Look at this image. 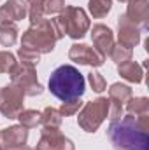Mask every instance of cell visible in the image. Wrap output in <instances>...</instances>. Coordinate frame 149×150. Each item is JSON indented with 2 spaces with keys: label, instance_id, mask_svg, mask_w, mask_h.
<instances>
[{
  "label": "cell",
  "instance_id": "1",
  "mask_svg": "<svg viewBox=\"0 0 149 150\" xmlns=\"http://www.w3.org/2000/svg\"><path fill=\"white\" fill-rule=\"evenodd\" d=\"M107 138L114 150H149V133L140 126L135 115H123L111 120Z\"/></svg>",
  "mask_w": 149,
  "mask_h": 150
},
{
  "label": "cell",
  "instance_id": "2",
  "mask_svg": "<svg viewBox=\"0 0 149 150\" xmlns=\"http://www.w3.org/2000/svg\"><path fill=\"white\" fill-rule=\"evenodd\" d=\"M49 91L54 98L67 101L81 98L86 91V80L82 74L72 65H62L49 75Z\"/></svg>",
  "mask_w": 149,
  "mask_h": 150
},
{
  "label": "cell",
  "instance_id": "3",
  "mask_svg": "<svg viewBox=\"0 0 149 150\" xmlns=\"http://www.w3.org/2000/svg\"><path fill=\"white\" fill-rule=\"evenodd\" d=\"M63 38L60 35L54 19H42L37 25H32L21 37V47L32 49L39 54H47L54 51L56 42Z\"/></svg>",
  "mask_w": 149,
  "mask_h": 150
},
{
  "label": "cell",
  "instance_id": "4",
  "mask_svg": "<svg viewBox=\"0 0 149 150\" xmlns=\"http://www.w3.org/2000/svg\"><path fill=\"white\" fill-rule=\"evenodd\" d=\"M54 25L62 37L69 35L74 40L82 38L91 28L86 11L81 7H74V5H65V9L54 18Z\"/></svg>",
  "mask_w": 149,
  "mask_h": 150
},
{
  "label": "cell",
  "instance_id": "5",
  "mask_svg": "<svg viewBox=\"0 0 149 150\" xmlns=\"http://www.w3.org/2000/svg\"><path fill=\"white\" fill-rule=\"evenodd\" d=\"M109 98H97L93 101H88L84 107H81L79 117H77V124L82 131L86 133H95L102 122L109 117Z\"/></svg>",
  "mask_w": 149,
  "mask_h": 150
},
{
  "label": "cell",
  "instance_id": "6",
  "mask_svg": "<svg viewBox=\"0 0 149 150\" xmlns=\"http://www.w3.org/2000/svg\"><path fill=\"white\" fill-rule=\"evenodd\" d=\"M9 75H11V84L19 87L25 93V96H40L44 93V86L37 80L35 67L18 63Z\"/></svg>",
  "mask_w": 149,
  "mask_h": 150
},
{
  "label": "cell",
  "instance_id": "7",
  "mask_svg": "<svg viewBox=\"0 0 149 150\" xmlns=\"http://www.w3.org/2000/svg\"><path fill=\"white\" fill-rule=\"evenodd\" d=\"M23 105H25V93L19 87L12 84L0 87V113L5 119H18V115L25 110Z\"/></svg>",
  "mask_w": 149,
  "mask_h": 150
},
{
  "label": "cell",
  "instance_id": "8",
  "mask_svg": "<svg viewBox=\"0 0 149 150\" xmlns=\"http://www.w3.org/2000/svg\"><path fill=\"white\" fill-rule=\"evenodd\" d=\"M35 150H75V147L74 142L60 131V127H44Z\"/></svg>",
  "mask_w": 149,
  "mask_h": 150
},
{
  "label": "cell",
  "instance_id": "9",
  "mask_svg": "<svg viewBox=\"0 0 149 150\" xmlns=\"http://www.w3.org/2000/svg\"><path fill=\"white\" fill-rule=\"evenodd\" d=\"M69 59L79 63V65H86V67H93L98 68L104 65L105 58L95 51V47L88 45V44H72L69 49Z\"/></svg>",
  "mask_w": 149,
  "mask_h": 150
},
{
  "label": "cell",
  "instance_id": "10",
  "mask_svg": "<svg viewBox=\"0 0 149 150\" xmlns=\"http://www.w3.org/2000/svg\"><path fill=\"white\" fill-rule=\"evenodd\" d=\"M28 142V129L21 124L9 126L0 131V143L4 150H18L23 149Z\"/></svg>",
  "mask_w": 149,
  "mask_h": 150
},
{
  "label": "cell",
  "instance_id": "11",
  "mask_svg": "<svg viewBox=\"0 0 149 150\" xmlns=\"http://www.w3.org/2000/svg\"><path fill=\"white\" fill-rule=\"evenodd\" d=\"M91 42H93L95 51L100 52L104 58H107L111 54L112 45H114V32L109 26L102 25V23L93 25V28H91Z\"/></svg>",
  "mask_w": 149,
  "mask_h": 150
},
{
  "label": "cell",
  "instance_id": "12",
  "mask_svg": "<svg viewBox=\"0 0 149 150\" xmlns=\"http://www.w3.org/2000/svg\"><path fill=\"white\" fill-rule=\"evenodd\" d=\"M135 26L142 30H149V0H128L126 14Z\"/></svg>",
  "mask_w": 149,
  "mask_h": 150
},
{
  "label": "cell",
  "instance_id": "13",
  "mask_svg": "<svg viewBox=\"0 0 149 150\" xmlns=\"http://www.w3.org/2000/svg\"><path fill=\"white\" fill-rule=\"evenodd\" d=\"M117 38L121 45H126L130 49H133L140 42V28L135 26L125 14L117 18Z\"/></svg>",
  "mask_w": 149,
  "mask_h": 150
},
{
  "label": "cell",
  "instance_id": "14",
  "mask_svg": "<svg viewBox=\"0 0 149 150\" xmlns=\"http://www.w3.org/2000/svg\"><path fill=\"white\" fill-rule=\"evenodd\" d=\"M28 16V7L25 0H7L0 5V23H16Z\"/></svg>",
  "mask_w": 149,
  "mask_h": 150
},
{
  "label": "cell",
  "instance_id": "15",
  "mask_svg": "<svg viewBox=\"0 0 149 150\" xmlns=\"http://www.w3.org/2000/svg\"><path fill=\"white\" fill-rule=\"evenodd\" d=\"M117 74L121 75V79L132 82V84H140L144 80V67L139 65L137 61H125L121 65H117Z\"/></svg>",
  "mask_w": 149,
  "mask_h": 150
},
{
  "label": "cell",
  "instance_id": "16",
  "mask_svg": "<svg viewBox=\"0 0 149 150\" xmlns=\"http://www.w3.org/2000/svg\"><path fill=\"white\" fill-rule=\"evenodd\" d=\"M130 98H133L130 86L121 84V82H114L109 87V100H112V101H116L119 105H126L130 101Z\"/></svg>",
  "mask_w": 149,
  "mask_h": 150
},
{
  "label": "cell",
  "instance_id": "17",
  "mask_svg": "<svg viewBox=\"0 0 149 150\" xmlns=\"http://www.w3.org/2000/svg\"><path fill=\"white\" fill-rule=\"evenodd\" d=\"M63 122V115L60 113L58 108H53V107H46L42 112H40V124L44 127H60Z\"/></svg>",
  "mask_w": 149,
  "mask_h": 150
},
{
  "label": "cell",
  "instance_id": "18",
  "mask_svg": "<svg viewBox=\"0 0 149 150\" xmlns=\"http://www.w3.org/2000/svg\"><path fill=\"white\" fill-rule=\"evenodd\" d=\"M18 42V26L14 23H0V44L12 47Z\"/></svg>",
  "mask_w": 149,
  "mask_h": 150
},
{
  "label": "cell",
  "instance_id": "19",
  "mask_svg": "<svg viewBox=\"0 0 149 150\" xmlns=\"http://www.w3.org/2000/svg\"><path fill=\"white\" fill-rule=\"evenodd\" d=\"M112 9V0H88V11L95 19L105 18Z\"/></svg>",
  "mask_w": 149,
  "mask_h": 150
},
{
  "label": "cell",
  "instance_id": "20",
  "mask_svg": "<svg viewBox=\"0 0 149 150\" xmlns=\"http://www.w3.org/2000/svg\"><path fill=\"white\" fill-rule=\"evenodd\" d=\"M111 59L116 63V65H121V63H125V61H130L132 59V56H133V49H130V47H126V45H121L119 42L117 44H114L111 49Z\"/></svg>",
  "mask_w": 149,
  "mask_h": 150
},
{
  "label": "cell",
  "instance_id": "21",
  "mask_svg": "<svg viewBox=\"0 0 149 150\" xmlns=\"http://www.w3.org/2000/svg\"><path fill=\"white\" fill-rule=\"evenodd\" d=\"M28 7V19L32 25H37L44 19V0H25Z\"/></svg>",
  "mask_w": 149,
  "mask_h": 150
},
{
  "label": "cell",
  "instance_id": "22",
  "mask_svg": "<svg viewBox=\"0 0 149 150\" xmlns=\"http://www.w3.org/2000/svg\"><path fill=\"white\" fill-rule=\"evenodd\" d=\"M126 112L130 115H142L149 113V100L146 96L140 98H130V101L126 103Z\"/></svg>",
  "mask_w": 149,
  "mask_h": 150
},
{
  "label": "cell",
  "instance_id": "23",
  "mask_svg": "<svg viewBox=\"0 0 149 150\" xmlns=\"http://www.w3.org/2000/svg\"><path fill=\"white\" fill-rule=\"evenodd\" d=\"M18 120H19V124L23 127L34 129L40 124V112H37V110H23L18 115Z\"/></svg>",
  "mask_w": 149,
  "mask_h": 150
},
{
  "label": "cell",
  "instance_id": "24",
  "mask_svg": "<svg viewBox=\"0 0 149 150\" xmlns=\"http://www.w3.org/2000/svg\"><path fill=\"white\" fill-rule=\"evenodd\" d=\"M18 65L16 56L9 51H0V75L2 74H11L12 68Z\"/></svg>",
  "mask_w": 149,
  "mask_h": 150
},
{
  "label": "cell",
  "instance_id": "25",
  "mask_svg": "<svg viewBox=\"0 0 149 150\" xmlns=\"http://www.w3.org/2000/svg\"><path fill=\"white\" fill-rule=\"evenodd\" d=\"M18 58H19L21 63L32 65V67L39 65V61H40V54L35 52V51H32V49H27V47H19L18 49Z\"/></svg>",
  "mask_w": 149,
  "mask_h": 150
},
{
  "label": "cell",
  "instance_id": "26",
  "mask_svg": "<svg viewBox=\"0 0 149 150\" xmlns=\"http://www.w3.org/2000/svg\"><path fill=\"white\" fill-rule=\"evenodd\" d=\"M81 107H82L81 98H74V100H67V101H63L62 107H60L58 110H60V113H62L63 117H72V115H75V113L81 110Z\"/></svg>",
  "mask_w": 149,
  "mask_h": 150
},
{
  "label": "cell",
  "instance_id": "27",
  "mask_svg": "<svg viewBox=\"0 0 149 150\" xmlns=\"http://www.w3.org/2000/svg\"><path fill=\"white\" fill-rule=\"evenodd\" d=\"M88 82H90V86H91V89H93L95 93H102V91H105V87H107V82H105L104 75L98 74V72H95V70L88 74Z\"/></svg>",
  "mask_w": 149,
  "mask_h": 150
},
{
  "label": "cell",
  "instance_id": "28",
  "mask_svg": "<svg viewBox=\"0 0 149 150\" xmlns=\"http://www.w3.org/2000/svg\"><path fill=\"white\" fill-rule=\"evenodd\" d=\"M65 9V0H44V14H60Z\"/></svg>",
  "mask_w": 149,
  "mask_h": 150
},
{
  "label": "cell",
  "instance_id": "29",
  "mask_svg": "<svg viewBox=\"0 0 149 150\" xmlns=\"http://www.w3.org/2000/svg\"><path fill=\"white\" fill-rule=\"evenodd\" d=\"M109 101H111L109 103V119L117 120L119 117H123V105H119V103H116L112 100H109Z\"/></svg>",
  "mask_w": 149,
  "mask_h": 150
},
{
  "label": "cell",
  "instance_id": "30",
  "mask_svg": "<svg viewBox=\"0 0 149 150\" xmlns=\"http://www.w3.org/2000/svg\"><path fill=\"white\" fill-rule=\"evenodd\" d=\"M18 150H30V149H28V147H27V145H25V147H23V149H18Z\"/></svg>",
  "mask_w": 149,
  "mask_h": 150
},
{
  "label": "cell",
  "instance_id": "31",
  "mask_svg": "<svg viewBox=\"0 0 149 150\" xmlns=\"http://www.w3.org/2000/svg\"><path fill=\"white\" fill-rule=\"evenodd\" d=\"M119 2H128V0H119Z\"/></svg>",
  "mask_w": 149,
  "mask_h": 150
},
{
  "label": "cell",
  "instance_id": "32",
  "mask_svg": "<svg viewBox=\"0 0 149 150\" xmlns=\"http://www.w3.org/2000/svg\"><path fill=\"white\" fill-rule=\"evenodd\" d=\"M0 150H4V149H2V143H0Z\"/></svg>",
  "mask_w": 149,
  "mask_h": 150
}]
</instances>
